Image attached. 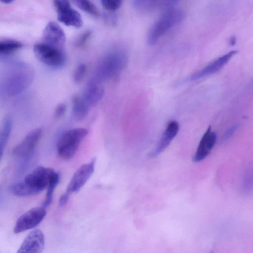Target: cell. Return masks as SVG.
I'll list each match as a JSON object with an SVG mask.
<instances>
[{"label":"cell","instance_id":"obj_1","mask_svg":"<svg viewBox=\"0 0 253 253\" xmlns=\"http://www.w3.org/2000/svg\"><path fill=\"white\" fill-rule=\"evenodd\" d=\"M54 172L51 168L39 166L27 174L23 180L11 185L9 190L18 197L37 195L47 188Z\"/></svg>","mask_w":253,"mask_h":253},{"label":"cell","instance_id":"obj_2","mask_svg":"<svg viewBox=\"0 0 253 253\" xmlns=\"http://www.w3.org/2000/svg\"><path fill=\"white\" fill-rule=\"evenodd\" d=\"M184 17V12L181 9L171 8L166 10L150 27L147 35L148 43L155 44L171 28L180 23Z\"/></svg>","mask_w":253,"mask_h":253},{"label":"cell","instance_id":"obj_3","mask_svg":"<svg viewBox=\"0 0 253 253\" xmlns=\"http://www.w3.org/2000/svg\"><path fill=\"white\" fill-rule=\"evenodd\" d=\"M126 56L121 51H113L107 54L98 65L92 81L100 82L113 78L125 66Z\"/></svg>","mask_w":253,"mask_h":253},{"label":"cell","instance_id":"obj_4","mask_svg":"<svg viewBox=\"0 0 253 253\" xmlns=\"http://www.w3.org/2000/svg\"><path fill=\"white\" fill-rule=\"evenodd\" d=\"M87 133L84 128H75L64 132L57 143L58 155L64 160L72 158Z\"/></svg>","mask_w":253,"mask_h":253},{"label":"cell","instance_id":"obj_5","mask_svg":"<svg viewBox=\"0 0 253 253\" xmlns=\"http://www.w3.org/2000/svg\"><path fill=\"white\" fill-rule=\"evenodd\" d=\"M33 52L41 62L49 67L59 68L65 63L66 58L63 49L44 42L35 44Z\"/></svg>","mask_w":253,"mask_h":253},{"label":"cell","instance_id":"obj_6","mask_svg":"<svg viewBox=\"0 0 253 253\" xmlns=\"http://www.w3.org/2000/svg\"><path fill=\"white\" fill-rule=\"evenodd\" d=\"M53 3L56 9L57 19L60 22L69 26L82 27L83 21L81 15L72 8L68 1L54 0Z\"/></svg>","mask_w":253,"mask_h":253},{"label":"cell","instance_id":"obj_7","mask_svg":"<svg viewBox=\"0 0 253 253\" xmlns=\"http://www.w3.org/2000/svg\"><path fill=\"white\" fill-rule=\"evenodd\" d=\"M46 214L45 209L42 207L30 209L18 219L13 232L18 234L35 228L42 220Z\"/></svg>","mask_w":253,"mask_h":253},{"label":"cell","instance_id":"obj_8","mask_svg":"<svg viewBox=\"0 0 253 253\" xmlns=\"http://www.w3.org/2000/svg\"><path fill=\"white\" fill-rule=\"evenodd\" d=\"M96 159L81 166L73 175L67 188L66 192L69 195L78 192L85 184L93 173Z\"/></svg>","mask_w":253,"mask_h":253},{"label":"cell","instance_id":"obj_9","mask_svg":"<svg viewBox=\"0 0 253 253\" xmlns=\"http://www.w3.org/2000/svg\"><path fill=\"white\" fill-rule=\"evenodd\" d=\"M42 134L41 128H35L30 131L13 150V155L17 158H25L34 150Z\"/></svg>","mask_w":253,"mask_h":253},{"label":"cell","instance_id":"obj_10","mask_svg":"<svg viewBox=\"0 0 253 253\" xmlns=\"http://www.w3.org/2000/svg\"><path fill=\"white\" fill-rule=\"evenodd\" d=\"M44 43L62 49L65 43L66 37L64 31L55 22H49L43 32Z\"/></svg>","mask_w":253,"mask_h":253},{"label":"cell","instance_id":"obj_11","mask_svg":"<svg viewBox=\"0 0 253 253\" xmlns=\"http://www.w3.org/2000/svg\"><path fill=\"white\" fill-rule=\"evenodd\" d=\"M44 237L39 229L32 231L23 241L17 253H42Z\"/></svg>","mask_w":253,"mask_h":253},{"label":"cell","instance_id":"obj_12","mask_svg":"<svg viewBox=\"0 0 253 253\" xmlns=\"http://www.w3.org/2000/svg\"><path fill=\"white\" fill-rule=\"evenodd\" d=\"M216 140L215 132L211 131L209 126L203 135L197 148L192 160L198 163L205 159L212 149Z\"/></svg>","mask_w":253,"mask_h":253},{"label":"cell","instance_id":"obj_13","mask_svg":"<svg viewBox=\"0 0 253 253\" xmlns=\"http://www.w3.org/2000/svg\"><path fill=\"white\" fill-rule=\"evenodd\" d=\"M236 53L237 51L232 50L218 57L202 69L191 75L189 78V80L190 81H195L216 73L219 71Z\"/></svg>","mask_w":253,"mask_h":253},{"label":"cell","instance_id":"obj_14","mask_svg":"<svg viewBox=\"0 0 253 253\" xmlns=\"http://www.w3.org/2000/svg\"><path fill=\"white\" fill-rule=\"evenodd\" d=\"M179 130V124L175 121L169 122L155 149L149 154V157L154 158L162 153L170 144Z\"/></svg>","mask_w":253,"mask_h":253},{"label":"cell","instance_id":"obj_15","mask_svg":"<svg viewBox=\"0 0 253 253\" xmlns=\"http://www.w3.org/2000/svg\"><path fill=\"white\" fill-rule=\"evenodd\" d=\"M104 93V89L100 84L91 81L81 97L90 107L96 105L101 99Z\"/></svg>","mask_w":253,"mask_h":253},{"label":"cell","instance_id":"obj_16","mask_svg":"<svg viewBox=\"0 0 253 253\" xmlns=\"http://www.w3.org/2000/svg\"><path fill=\"white\" fill-rule=\"evenodd\" d=\"M177 1L173 0H135L134 6L140 10L154 11L158 9L171 8Z\"/></svg>","mask_w":253,"mask_h":253},{"label":"cell","instance_id":"obj_17","mask_svg":"<svg viewBox=\"0 0 253 253\" xmlns=\"http://www.w3.org/2000/svg\"><path fill=\"white\" fill-rule=\"evenodd\" d=\"M72 104L73 115L77 120H81L86 117L89 107L81 96H74Z\"/></svg>","mask_w":253,"mask_h":253},{"label":"cell","instance_id":"obj_18","mask_svg":"<svg viewBox=\"0 0 253 253\" xmlns=\"http://www.w3.org/2000/svg\"><path fill=\"white\" fill-rule=\"evenodd\" d=\"M12 126V121L11 117L6 116L2 121L0 130V162L11 133Z\"/></svg>","mask_w":253,"mask_h":253},{"label":"cell","instance_id":"obj_19","mask_svg":"<svg viewBox=\"0 0 253 253\" xmlns=\"http://www.w3.org/2000/svg\"><path fill=\"white\" fill-rule=\"evenodd\" d=\"M60 179V174L55 171L52 176L48 185L47 187V192L45 200L42 204V207L46 208L51 203L54 191L57 186Z\"/></svg>","mask_w":253,"mask_h":253},{"label":"cell","instance_id":"obj_20","mask_svg":"<svg viewBox=\"0 0 253 253\" xmlns=\"http://www.w3.org/2000/svg\"><path fill=\"white\" fill-rule=\"evenodd\" d=\"M23 46L19 41L13 40H6L0 41V55L11 54Z\"/></svg>","mask_w":253,"mask_h":253},{"label":"cell","instance_id":"obj_21","mask_svg":"<svg viewBox=\"0 0 253 253\" xmlns=\"http://www.w3.org/2000/svg\"><path fill=\"white\" fill-rule=\"evenodd\" d=\"M75 4L83 11L94 16L99 15L97 7L90 1L86 0H76L73 1Z\"/></svg>","mask_w":253,"mask_h":253},{"label":"cell","instance_id":"obj_22","mask_svg":"<svg viewBox=\"0 0 253 253\" xmlns=\"http://www.w3.org/2000/svg\"><path fill=\"white\" fill-rule=\"evenodd\" d=\"M87 70L86 65L84 63L79 64L75 69L73 79L75 82H80L84 78Z\"/></svg>","mask_w":253,"mask_h":253},{"label":"cell","instance_id":"obj_23","mask_svg":"<svg viewBox=\"0 0 253 253\" xmlns=\"http://www.w3.org/2000/svg\"><path fill=\"white\" fill-rule=\"evenodd\" d=\"M101 2L103 7L111 12L119 9L122 2L120 0H103Z\"/></svg>","mask_w":253,"mask_h":253},{"label":"cell","instance_id":"obj_24","mask_svg":"<svg viewBox=\"0 0 253 253\" xmlns=\"http://www.w3.org/2000/svg\"><path fill=\"white\" fill-rule=\"evenodd\" d=\"M91 31L87 30L82 33L76 41L75 44L78 47H82L86 43L91 35Z\"/></svg>","mask_w":253,"mask_h":253},{"label":"cell","instance_id":"obj_25","mask_svg":"<svg viewBox=\"0 0 253 253\" xmlns=\"http://www.w3.org/2000/svg\"><path fill=\"white\" fill-rule=\"evenodd\" d=\"M67 109V106L65 103H62L56 107L54 115L56 118L62 117L65 113Z\"/></svg>","mask_w":253,"mask_h":253},{"label":"cell","instance_id":"obj_26","mask_svg":"<svg viewBox=\"0 0 253 253\" xmlns=\"http://www.w3.org/2000/svg\"><path fill=\"white\" fill-rule=\"evenodd\" d=\"M237 126L236 125L230 127L224 133L223 136V140L226 141L231 137L232 135L235 133L237 129Z\"/></svg>","mask_w":253,"mask_h":253},{"label":"cell","instance_id":"obj_27","mask_svg":"<svg viewBox=\"0 0 253 253\" xmlns=\"http://www.w3.org/2000/svg\"><path fill=\"white\" fill-rule=\"evenodd\" d=\"M70 195L65 192L60 198L59 200V205L60 206L65 205L68 202Z\"/></svg>","mask_w":253,"mask_h":253},{"label":"cell","instance_id":"obj_28","mask_svg":"<svg viewBox=\"0 0 253 253\" xmlns=\"http://www.w3.org/2000/svg\"><path fill=\"white\" fill-rule=\"evenodd\" d=\"M1 2L4 3L9 4L10 3L12 2V1H2Z\"/></svg>","mask_w":253,"mask_h":253},{"label":"cell","instance_id":"obj_29","mask_svg":"<svg viewBox=\"0 0 253 253\" xmlns=\"http://www.w3.org/2000/svg\"><path fill=\"white\" fill-rule=\"evenodd\" d=\"M213 253L211 252V253Z\"/></svg>","mask_w":253,"mask_h":253}]
</instances>
